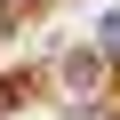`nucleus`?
Instances as JSON below:
<instances>
[{
	"label": "nucleus",
	"instance_id": "nucleus-1",
	"mask_svg": "<svg viewBox=\"0 0 120 120\" xmlns=\"http://www.w3.org/2000/svg\"><path fill=\"white\" fill-rule=\"evenodd\" d=\"M96 32H104V48H112V56H120V8H112V16H104V24H96Z\"/></svg>",
	"mask_w": 120,
	"mask_h": 120
}]
</instances>
